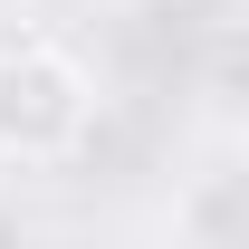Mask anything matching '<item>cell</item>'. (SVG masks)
Masks as SVG:
<instances>
[{"instance_id":"obj_1","label":"cell","mask_w":249,"mask_h":249,"mask_svg":"<svg viewBox=\"0 0 249 249\" xmlns=\"http://www.w3.org/2000/svg\"><path fill=\"white\" fill-rule=\"evenodd\" d=\"M96 134V77L58 38L0 48V163H67Z\"/></svg>"},{"instance_id":"obj_2","label":"cell","mask_w":249,"mask_h":249,"mask_svg":"<svg viewBox=\"0 0 249 249\" xmlns=\"http://www.w3.org/2000/svg\"><path fill=\"white\" fill-rule=\"evenodd\" d=\"M87 249H144V240H87Z\"/></svg>"},{"instance_id":"obj_3","label":"cell","mask_w":249,"mask_h":249,"mask_svg":"<svg viewBox=\"0 0 249 249\" xmlns=\"http://www.w3.org/2000/svg\"><path fill=\"white\" fill-rule=\"evenodd\" d=\"M240 163H249V134H240Z\"/></svg>"}]
</instances>
